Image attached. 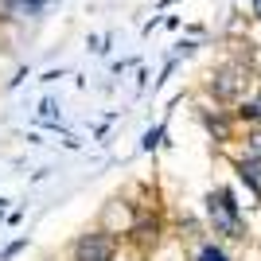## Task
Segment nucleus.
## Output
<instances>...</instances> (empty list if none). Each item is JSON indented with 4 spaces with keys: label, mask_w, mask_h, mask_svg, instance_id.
I'll return each mask as SVG.
<instances>
[{
    "label": "nucleus",
    "mask_w": 261,
    "mask_h": 261,
    "mask_svg": "<svg viewBox=\"0 0 261 261\" xmlns=\"http://www.w3.org/2000/svg\"><path fill=\"white\" fill-rule=\"evenodd\" d=\"M250 12H253V20H261V0H250Z\"/></svg>",
    "instance_id": "12"
},
{
    "label": "nucleus",
    "mask_w": 261,
    "mask_h": 261,
    "mask_svg": "<svg viewBox=\"0 0 261 261\" xmlns=\"http://www.w3.org/2000/svg\"><path fill=\"white\" fill-rule=\"evenodd\" d=\"M51 4V0H20V8H16V16H43V8Z\"/></svg>",
    "instance_id": "9"
},
{
    "label": "nucleus",
    "mask_w": 261,
    "mask_h": 261,
    "mask_svg": "<svg viewBox=\"0 0 261 261\" xmlns=\"http://www.w3.org/2000/svg\"><path fill=\"white\" fill-rule=\"evenodd\" d=\"M203 215H207V226L215 230L218 238H226V242H246L250 238L246 215H242L238 195H234L230 187H211L207 199H203Z\"/></svg>",
    "instance_id": "1"
},
{
    "label": "nucleus",
    "mask_w": 261,
    "mask_h": 261,
    "mask_svg": "<svg viewBox=\"0 0 261 261\" xmlns=\"http://www.w3.org/2000/svg\"><path fill=\"white\" fill-rule=\"evenodd\" d=\"M234 117H238V125H261V86L253 90L250 98L246 101H238V106H234Z\"/></svg>",
    "instance_id": "6"
},
{
    "label": "nucleus",
    "mask_w": 261,
    "mask_h": 261,
    "mask_svg": "<svg viewBox=\"0 0 261 261\" xmlns=\"http://www.w3.org/2000/svg\"><path fill=\"white\" fill-rule=\"evenodd\" d=\"M250 86H253L250 59H222V63L207 74V94L218 101V106H238V101H246Z\"/></svg>",
    "instance_id": "2"
},
{
    "label": "nucleus",
    "mask_w": 261,
    "mask_h": 261,
    "mask_svg": "<svg viewBox=\"0 0 261 261\" xmlns=\"http://www.w3.org/2000/svg\"><path fill=\"white\" fill-rule=\"evenodd\" d=\"M160 234H164L160 215H152V211H141V215L133 218V226L125 230V242H129L133 250H141V253H152L156 246H160Z\"/></svg>",
    "instance_id": "4"
},
{
    "label": "nucleus",
    "mask_w": 261,
    "mask_h": 261,
    "mask_svg": "<svg viewBox=\"0 0 261 261\" xmlns=\"http://www.w3.org/2000/svg\"><path fill=\"white\" fill-rule=\"evenodd\" d=\"M117 250H121V238L113 230H86L78 234L74 246H70V261H117Z\"/></svg>",
    "instance_id": "3"
},
{
    "label": "nucleus",
    "mask_w": 261,
    "mask_h": 261,
    "mask_svg": "<svg viewBox=\"0 0 261 261\" xmlns=\"http://www.w3.org/2000/svg\"><path fill=\"white\" fill-rule=\"evenodd\" d=\"M246 156H250V160H261V125L246 129Z\"/></svg>",
    "instance_id": "8"
},
{
    "label": "nucleus",
    "mask_w": 261,
    "mask_h": 261,
    "mask_svg": "<svg viewBox=\"0 0 261 261\" xmlns=\"http://www.w3.org/2000/svg\"><path fill=\"white\" fill-rule=\"evenodd\" d=\"M199 121H203V129L211 133V141H218V144L234 141V125H238L234 109H203Z\"/></svg>",
    "instance_id": "5"
},
{
    "label": "nucleus",
    "mask_w": 261,
    "mask_h": 261,
    "mask_svg": "<svg viewBox=\"0 0 261 261\" xmlns=\"http://www.w3.org/2000/svg\"><path fill=\"white\" fill-rule=\"evenodd\" d=\"M160 137H164V125L148 129V133H144V144H141V148H144V152H152V148H160Z\"/></svg>",
    "instance_id": "10"
},
{
    "label": "nucleus",
    "mask_w": 261,
    "mask_h": 261,
    "mask_svg": "<svg viewBox=\"0 0 261 261\" xmlns=\"http://www.w3.org/2000/svg\"><path fill=\"white\" fill-rule=\"evenodd\" d=\"M39 117H55V101H51V98L39 101Z\"/></svg>",
    "instance_id": "11"
},
{
    "label": "nucleus",
    "mask_w": 261,
    "mask_h": 261,
    "mask_svg": "<svg viewBox=\"0 0 261 261\" xmlns=\"http://www.w3.org/2000/svg\"><path fill=\"white\" fill-rule=\"evenodd\" d=\"M195 261H234L218 242H199L195 246Z\"/></svg>",
    "instance_id": "7"
}]
</instances>
